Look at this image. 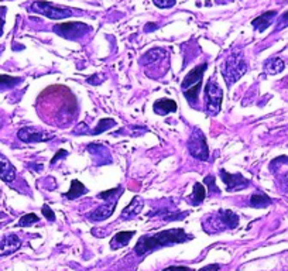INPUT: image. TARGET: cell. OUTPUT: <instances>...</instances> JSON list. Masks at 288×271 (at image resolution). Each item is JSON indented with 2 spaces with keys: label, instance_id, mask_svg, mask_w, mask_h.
I'll list each match as a JSON object with an SVG mask.
<instances>
[{
  "label": "cell",
  "instance_id": "1",
  "mask_svg": "<svg viewBox=\"0 0 288 271\" xmlns=\"http://www.w3.org/2000/svg\"><path fill=\"white\" fill-rule=\"evenodd\" d=\"M192 236L186 234L184 229H168L151 236H143L134 247V252L137 256H144L147 253L157 250L164 246H171L175 243H184L186 240H191Z\"/></svg>",
  "mask_w": 288,
  "mask_h": 271
},
{
  "label": "cell",
  "instance_id": "2",
  "mask_svg": "<svg viewBox=\"0 0 288 271\" xmlns=\"http://www.w3.org/2000/svg\"><path fill=\"white\" fill-rule=\"evenodd\" d=\"M246 71H247V62L240 50L233 51L232 54L225 59V64L222 66V75L228 86L237 82L243 75L246 74Z\"/></svg>",
  "mask_w": 288,
  "mask_h": 271
},
{
  "label": "cell",
  "instance_id": "3",
  "mask_svg": "<svg viewBox=\"0 0 288 271\" xmlns=\"http://www.w3.org/2000/svg\"><path fill=\"white\" fill-rule=\"evenodd\" d=\"M206 66H208V64H205V62L195 66L189 74H186L182 84H181L182 94L191 105H195V102H198V96H199L202 78H204L205 71H206Z\"/></svg>",
  "mask_w": 288,
  "mask_h": 271
},
{
  "label": "cell",
  "instance_id": "4",
  "mask_svg": "<svg viewBox=\"0 0 288 271\" xmlns=\"http://www.w3.org/2000/svg\"><path fill=\"white\" fill-rule=\"evenodd\" d=\"M30 10H31L33 13L43 14V16H47V17H50V19L53 20L66 19V17L74 16L75 13L79 14V10L69 9V7H61V6H54L53 3L44 1V0H37V1L31 3Z\"/></svg>",
  "mask_w": 288,
  "mask_h": 271
},
{
  "label": "cell",
  "instance_id": "5",
  "mask_svg": "<svg viewBox=\"0 0 288 271\" xmlns=\"http://www.w3.org/2000/svg\"><path fill=\"white\" fill-rule=\"evenodd\" d=\"M223 101L222 88L218 85L215 79H211L205 86V105H206V112L211 116H216L221 112Z\"/></svg>",
  "mask_w": 288,
  "mask_h": 271
},
{
  "label": "cell",
  "instance_id": "6",
  "mask_svg": "<svg viewBox=\"0 0 288 271\" xmlns=\"http://www.w3.org/2000/svg\"><path fill=\"white\" fill-rule=\"evenodd\" d=\"M188 150L194 159L201 160V161H206L209 159V149L206 144V139H205L204 133L199 129H194L192 131L189 141H188Z\"/></svg>",
  "mask_w": 288,
  "mask_h": 271
},
{
  "label": "cell",
  "instance_id": "7",
  "mask_svg": "<svg viewBox=\"0 0 288 271\" xmlns=\"http://www.w3.org/2000/svg\"><path fill=\"white\" fill-rule=\"evenodd\" d=\"M91 30V27L85 23H61V24H57L54 27L58 36L61 37L68 38V40H78V38H82L85 34H88V31Z\"/></svg>",
  "mask_w": 288,
  "mask_h": 271
},
{
  "label": "cell",
  "instance_id": "8",
  "mask_svg": "<svg viewBox=\"0 0 288 271\" xmlns=\"http://www.w3.org/2000/svg\"><path fill=\"white\" fill-rule=\"evenodd\" d=\"M19 139L24 143H41V141L53 140L56 136L50 131L40 130L37 127H23L17 133Z\"/></svg>",
  "mask_w": 288,
  "mask_h": 271
},
{
  "label": "cell",
  "instance_id": "9",
  "mask_svg": "<svg viewBox=\"0 0 288 271\" xmlns=\"http://www.w3.org/2000/svg\"><path fill=\"white\" fill-rule=\"evenodd\" d=\"M221 177L226 185V189L230 191H239L247 187V179L242 174H230L226 169H221Z\"/></svg>",
  "mask_w": 288,
  "mask_h": 271
},
{
  "label": "cell",
  "instance_id": "10",
  "mask_svg": "<svg viewBox=\"0 0 288 271\" xmlns=\"http://www.w3.org/2000/svg\"><path fill=\"white\" fill-rule=\"evenodd\" d=\"M21 246V240L16 234H9L0 239V256H9L11 253L17 252Z\"/></svg>",
  "mask_w": 288,
  "mask_h": 271
},
{
  "label": "cell",
  "instance_id": "11",
  "mask_svg": "<svg viewBox=\"0 0 288 271\" xmlns=\"http://www.w3.org/2000/svg\"><path fill=\"white\" fill-rule=\"evenodd\" d=\"M115 208H116V201H113V202H108V204H105V205L98 206L95 211H92L91 214H89V219L93 220V222H102V220H106L108 217H111L113 215V212H115Z\"/></svg>",
  "mask_w": 288,
  "mask_h": 271
},
{
  "label": "cell",
  "instance_id": "12",
  "mask_svg": "<svg viewBox=\"0 0 288 271\" xmlns=\"http://www.w3.org/2000/svg\"><path fill=\"white\" fill-rule=\"evenodd\" d=\"M276 17H277V11L276 10H270V11H266V13L260 14L257 19L253 20L251 24H253V27L256 28L257 31L263 33L264 30H267L271 26L273 20L276 19Z\"/></svg>",
  "mask_w": 288,
  "mask_h": 271
},
{
  "label": "cell",
  "instance_id": "13",
  "mask_svg": "<svg viewBox=\"0 0 288 271\" xmlns=\"http://www.w3.org/2000/svg\"><path fill=\"white\" fill-rule=\"evenodd\" d=\"M16 178V168L3 154H0V179L4 182H13Z\"/></svg>",
  "mask_w": 288,
  "mask_h": 271
},
{
  "label": "cell",
  "instance_id": "14",
  "mask_svg": "<svg viewBox=\"0 0 288 271\" xmlns=\"http://www.w3.org/2000/svg\"><path fill=\"white\" fill-rule=\"evenodd\" d=\"M216 219H218V223L221 226H228L230 229L237 227V224H239V216L232 211H229V209L219 211V214L216 215Z\"/></svg>",
  "mask_w": 288,
  "mask_h": 271
},
{
  "label": "cell",
  "instance_id": "15",
  "mask_svg": "<svg viewBox=\"0 0 288 271\" xmlns=\"http://www.w3.org/2000/svg\"><path fill=\"white\" fill-rule=\"evenodd\" d=\"M167 56V53L163 50V48H151L149 50L143 58L140 59V64L141 65H150V64H156V62H160L161 59H164Z\"/></svg>",
  "mask_w": 288,
  "mask_h": 271
},
{
  "label": "cell",
  "instance_id": "16",
  "mask_svg": "<svg viewBox=\"0 0 288 271\" xmlns=\"http://www.w3.org/2000/svg\"><path fill=\"white\" fill-rule=\"evenodd\" d=\"M144 206V202L140 197H134L131 199V202L126 206L121 212V219H131L133 216H137L141 212Z\"/></svg>",
  "mask_w": 288,
  "mask_h": 271
},
{
  "label": "cell",
  "instance_id": "17",
  "mask_svg": "<svg viewBox=\"0 0 288 271\" xmlns=\"http://www.w3.org/2000/svg\"><path fill=\"white\" fill-rule=\"evenodd\" d=\"M154 112L160 116H166L168 113H173L177 110V103L171 99H158L153 106Z\"/></svg>",
  "mask_w": 288,
  "mask_h": 271
},
{
  "label": "cell",
  "instance_id": "18",
  "mask_svg": "<svg viewBox=\"0 0 288 271\" xmlns=\"http://www.w3.org/2000/svg\"><path fill=\"white\" fill-rule=\"evenodd\" d=\"M133 236H134V232H130V230L129 232H119V233H116L112 237L111 247L113 250H116V249H120V247L127 246Z\"/></svg>",
  "mask_w": 288,
  "mask_h": 271
},
{
  "label": "cell",
  "instance_id": "19",
  "mask_svg": "<svg viewBox=\"0 0 288 271\" xmlns=\"http://www.w3.org/2000/svg\"><path fill=\"white\" fill-rule=\"evenodd\" d=\"M286 68L284 61L279 58V56H274V58H270L264 62V72L269 75H277L280 74L283 69Z\"/></svg>",
  "mask_w": 288,
  "mask_h": 271
},
{
  "label": "cell",
  "instance_id": "20",
  "mask_svg": "<svg viewBox=\"0 0 288 271\" xmlns=\"http://www.w3.org/2000/svg\"><path fill=\"white\" fill-rule=\"evenodd\" d=\"M205 198H206V189L201 182H196L194 185V189H192V194L189 197V202L194 206L201 205L204 202Z\"/></svg>",
  "mask_w": 288,
  "mask_h": 271
},
{
  "label": "cell",
  "instance_id": "21",
  "mask_svg": "<svg viewBox=\"0 0 288 271\" xmlns=\"http://www.w3.org/2000/svg\"><path fill=\"white\" fill-rule=\"evenodd\" d=\"M85 194H86V187H85L81 181H78V179L71 181V188H69V191L66 192V198H68V199L72 201V199L82 197Z\"/></svg>",
  "mask_w": 288,
  "mask_h": 271
},
{
  "label": "cell",
  "instance_id": "22",
  "mask_svg": "<svg viewBox=\"0 0 288 271\" xmlns=\"http://www.w3.org/2000/svg\"><path fill=\"white\" fill-rule=\"evenodd\" d=\"M271 205V198H269L263 192H256L250 198V206L253 208H267Z\"/></svg>",
  "mask_w": 288,
  "mask_h": 271
},
{
  "label": "cell",
  "instance_id": "23",
  "mask_svg": "<svg viewBox=\"0 0 288 271\" xmlns=\"http://www.w3.org/2000/svg\"><path fill=\"white\" fill-rule=\"evenodd\" d=\"M115 126H116V122H115L113 119H102V120H99L98 126L92 130V134H101L103 131L109 130L112 127H115Z\"/></svg>",
  "mask_w": 288,
  "mask_h": 271
},
{
  "label": "cell",
  "instance_id": "24",
  "mask_svg": "<svg viewBox=\"0 0 288 271\" xmlns=\"http://www.w3.org/2000/svg\"><path fill=\"white\" fill-rule=\"evenodd\" d=\"M38 220V216L34 215V214H27V215L21 216L19 220V226H21V227H26V226H31V224L37 223Z\"/></svg>",
  "mask_w": 288,
  "mask_h": 271
},
{
  "label": "cell",
  "instance_id": "25",
  "mask_svg": "<svg viewBox=\"0 0 288 271\" xmlns=\"http://www.w3.org/2000/svg\"><path fill=\"white\" fill-rule=\"evenodd\" d=\"M19 82L17 78H11L7 75H0V88H10Z\"/></svg>",
  "mask_w": 288,
  "mask_h": 271
},
{
  "label": "cell",
  "instance_id": "26",
  "mask_svg": "<svg viewBox=\"0 0 288 271\" xmlns=\"http://www.w3.org/2000/svg\"><path fill=\"white\" fill-rule=\"evenodd\" d=\"M153 1L160 9H170L173 6H175V3H177L175 0H153Z\"/></svg>",
  "mask_w": 288,
  "mask_h": 271
},
{
  "label": "cell",
  "instance_id": "27",
  "mask_svg": "<svg viewBox=\"0 0 288 271\" xmlns=\"http://www.w3.org/2000/svg\"><path fill=\"white\" fill-rule=\"evenodd\" d=\"M41 211H43V215L46 216L50 222H54V220H56V215H54V212L51 211V208H50V205H48V204H44Z\"/></svg>",
  "mask_w": 288,
  "mask_h": 271
},
{
  "label": "cell",
  "instance_id": "28",
  "mask_svg": "<svg viewBox=\"0 0 288 271\" xmlns=\"http://www.w3.org/2000/svg\"><path fill=\"white\" fill-rule=\"evenodd\" d=\"M120 188H115V189H111V191H105V192H102V194H99L98 197L102 198V199H108V198L111 197H119L120 195Z\"/></svg>",
  "mask_w": 288,
  "mask_h": 271
},
{
  "label": "cell",
  "instance_id": "29",
  "mask_svg": "<svg viewBox=\"0 0 288 271\" xmlns=\"http://www.w3.org/2000/svg\"><path fill=\"white\" fill-rule=\"evenodd\" d=\"M280 185L283 188V191L288 194V172L283 174V175L280 177Z\"/></svg>",
  "mask_w": 288,
  "mask_h": 271
},
{
  "label": "cell",
  "instance_id": "30",
  "mask_svg": "<svg viewBox=\"0 0 288 271\" xmlns=\"http://www.w3.org/2000/svg\"><path fill=\"white\" fill-rule=\"evenodd\" d=\"M163 271H194L189 267H185V266H171V267H167Z\"/></svg>",
  "mask_w": 288,
  "mask_h": 271
},
{
  "label": "cell",
  "instance_id": "31",
  "mask_svg": "<svg viewBox=\"0 0 288 271\" xmlns=\"http://www.w3.org/2000/svg\"><path fill=\"white\" fill-rule=\"evenodd\" d=\"M288 26V11H286L283 16H281V19H280L279 26H277V30H281V28L287 27Z\"/></svg>",
  "mask_w": 288,
  "mask_h": 271
},
{
  "label": "cell",
  "instance_id": "32",
  "mask_svg": "<svg viewBox=\"0 0 288 271\" xmlns=\"http://www.w3.org/2000/svg\"><path fill=\"white\" fill-rule=\"evenodd\" d=\"M4 14H6V7H0V36L3 34V27H4Z\"/></svg>",
  "mask_w": 288,
  "mask_h": 271
},
{
  "label": "cell",
  "instance_id": "33",
  "mask_svg": "<svg viewBox=\"0 0 288 271\" xmlns=\"http://www.w3.org/2000/svg\"><path fill=\"white\" fill-rule=\"evenodd\" d=\"M66 154H68V153H66L65 150H59V151L57 153L56 156H54V159L51 160V165H54V164H56L57 161L61 159V157H65Z\"/></svg>",
  "mask_w": 288,
  "mask_h": 271
},
{
  "label": "cell",
  "instance_id": "34",
  "mask_svg": "<svg viewBox=\"0 0 288 271\" xmlns=\"http://www.w3.org/2000/svg\"><path fill=\"white\" fill-rule=\"evenodd\" d=\"M221 270V266L219 264H209V266H205L204 269H201L199 271H219Z\"/></svg>",
  "mask_w": 288,
  "mask_h": 271
},
{
  "label": "cell",
  "instance_id": "35",
  "mask_svg": "<svg viewBox=\"0 0 288 271\" xmlns=\"http://www.w3.org/2000/svg\"><path fill=\"white\" fill-rule=\"evenodd\" d=\"M153 28H157V26H149V27H147V30H153Z\"/></svg>",
  "mask_w": 288,
  "mask_h": 271
},
{
  "label": "cell",
  "instance_id": "36",
  "mask_svg": "<svg viewBox=\"0 0 288 271\" xmlns=\"http://www.w3.org/2000/svg\"><path fill=\"white\" fill-rule=\"evenodd\" d=\"M1 123H3V120H1V117H0V129H1Z\"/></svg>",
  "mask_w": 288,
  "mask_h": 271
}]
</instances>
